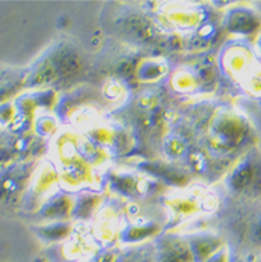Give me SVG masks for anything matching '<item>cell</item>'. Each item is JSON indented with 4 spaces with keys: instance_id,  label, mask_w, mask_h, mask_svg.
<instances>
[{
    "instance_id": "6da1fadb",
    "label": "cell",
    "mask_w": 261,
    "mask_h": 262,
    "mask_svg": "<svg viewBox=\"0 0 261 262\" xmlns=\"http://www.w3.org/2000/svg\"><path fill=\"white\" fill-rule=\"evenodd\" d=\"M117 262H156L155 258L150 254H141V252H131L123 258H119Z\"/></svg>"
},
{
    "instance_id": "7a4b0ae2",
    "label": "cell",
    "mask_w": 261,
    "mask_h": 262,
    "mask_svg": "<svg viewBox=\"0 0 261 262\" xmlns=\"http://www.w3.org/2000/svg\"><path fill=\"white\" fill-rule=\"evenodd\" d=\"M206 262H229V259H228V252H226V250H218V251H216L211 258H208Z\"/></svg>"
},
{
    "instance_id": "3957f363",
    "label": "cell",
    "mask_w": 261,
    "mask_h": 262,
    "mask_svg": "<svg viewBox=\"0 0 261 262\" xmlns=\"http://www.w3.org/2000/svg\"><path fill=\"white\" fill-rule=\"evenodd\" d=\"M235 262H243V261H240V259H236V261H235Z\"/></svg>"
},
{
    "instance_id": "277c9868",
    "label": "cell",
    "mask_w": 261,
    "mask_h": 262,
    "mask_svg": "<svg viewBox=\"0 0 261 262\" xmlns=\"http://www.w3.org/2000/svg\"><path fill=\"white\" fill-rule=\"evenodd\" d=\"M260 46H261V42H260Z\"/></svg>"
},
{
    "instance_id": "5b68a950",
    "label": "cell",
    "mask_w": 261,
    "mask_h": 262,
    "mask_svg": "<svg viewBox=\"0 0 261 262\" xmlns=\"http://www.w3.org/2000/svg\"><path fill=\"white\" fill-rule=\"evenodd\" d=\"M260 262H261V261H260Z\"/></svg>"
}]
</instances>
